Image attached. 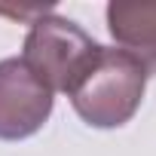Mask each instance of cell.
Masks as SVG:
<instances>
[{
    "label": "cell",
    "mask_w": 156,
    "mask_h": 156,
    "mask_svg": "<svg viewBox=\"0 0 156 156\" xmlns=\"http://www.w3.org/2000/svg\"><path fill=\"white\" fill-rule=\"evenodd\" d=\"M147 76L150 70L138 58H132L122 49L101 46L98 58L67 98L86 126L119 129L138 113L147 89Z\"/></svg>",
    "instance_id": "1"
},
{
    "label": "cell",
    "mask_w": 156,
    "mask_h": 156,
    "mask_svg": "<svg viewBox=\"0 0 156 156\" xmlns=\"http://www.w3.org/2000/svg\"><path fill=\"white\" fill-rule=\"evenodd\" d=\"M98 52L101 43H95L76 22L55 12H43L40 19H34L19 58L31 67L40 83L49 86L52 95H70L98 58Z\"/></svg>",
    "instance_id": "2"
},
{
    "label": "cell",
    "mask_w": 156,
    "mask_h": 156,
    "mask_svg": "<svg viewBox=\"0 0 156 156\" xmlns=\"http://www.w3.org/2000/svg\"><path fill=\"white\" fill-rule=\"evenodd\" d=\"M52 92L22 58L0 61V141H25L52 116Z\"/></svg>",
    "instance_id": "3"
},
{
    "label": "cell",
    "mask_w": 156,
    "mask_h": 156,
    "mask_svg": "<svg viewBox=\"0 0 156 156\" xmlns=\"http://www.w3.org/2000/svg\"><path fill=\"white\" fill-rule=\"evenodd\" d=\"M107 31L122 52L156 70V0H110Z\"/></svg>",
    "instance_id": "4"
}]
</instances>
